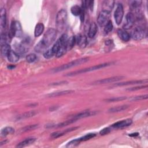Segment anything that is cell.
<instances>
[{
    "instance_id": "d6986e66",
    "label": "cell",
    "mask_w": 148,
    "mask_h": 148,
    "mask_svg": "<svg viewBox=\"0 0 148 148\" xmlns=\"http://www.w3.org/2000/svg\"><path fill=\"white\" fill-rule=\"evenodd\" d=\"M8 60L11 62H16L19 61V54L13 50H11L10 52V53H9V54L7 56Z\"/></svg>"
},
{
    "instance_id": "8992f818",
    "label": "cell",
    "mask_w": 148,
    "mask_h": 148,
    "mask_svg": "<svg viewBox=\"0 0 148 148\" xmlns=\"http://www.w3.org/2000/svg\"><path fill=\"white\" fill-rule=\"evenodd\" d=\"M67 19V12L66 10L62 9L57 14L56 16V23L58 26H62L64 25Z\"/></svg>"
},
{
    "instance_id": "8fae6325",
    "label": "cell",
    "mask_w": 148,
    "mask_h": 148,
    "mask_svg": "<svg viewBox=\"0 0 148 148\" xmlns=\"http://www.w3.org/2000/svg\"><path fill=\"white\" fill-rule=\"evenodd\" d=\"M132 123H133L132 120L130 119L123 120L121 121H119L113 124L112 125V127L114 129H121V128L125 127L130 125L132 124Z\"/></svg>"
},
{
    "instance_id": "ffe728a7",
    "label": "cell",
    "mask_w": 148,
    "mask_h": 148,
    "mask_svg": "<svg viewBox=\"0 0 148 148\" xmlns=\"http://www.w3.org/2000/svg\"><path fill=\"white\" fill-rule=\"evenodd\" d=\"M44 25L39 23H38L35 28V31H34V35L35 37H39L42 33H43L44 31Z\"/></svg>"
},
{
    "instance_id": "5bb4252c",
    "label": "cell",
    "mask_w": 148,
    "mask_h": 148,
    "mask_svg": "<svg viewBox=\"0 0 148 148\" xmlns=\"http://www.w3.org/2000/svg\"><path fill=\"white\" fill-rule=\"evenodd\" d=\"M115 1H104L102 3V8L103 11H106L109 13H111V12L112 11L113 7H114Z\"/></svg>"
},
{
    "instance_id": "ab89813d",
    "label": "cell",
    "mask_w": 148,
    "mask_h": 148,
    "mask_svg": "<svg viewBox=\"0 0 148 148\" xmlns=\"http://www.w3.org/2000/svg\"><path fill=\"white\" fill-rule=\"evenodd\" d=\"M64 134H66V133L65 131H56V132H54L53 133L50 137L51 138H53V139H56V138H59L62 135H64Z\"/></svg>"
},
{
    "instance_id": "f1b7e54d",
    "label": "cell",
    "mask_w": 148,
    "mask_h": 148,
    "mask_svg": "<svg viewBox=\"0 0 148 148\" xmlns=\"http://www.w3.org/2000/svg\"><path fill=\"white\" fill-rule=\"evenodd\" d=\"M46 46L43 44V42H42L41 40L39 42V43L36 45V46L35 47V50L38 53H40L44 52L46 49Z\"/></svg>"
},
{
    "instance_id": "5b68a950",
    "label": "cell",
    "mask_w": 148,
    "mask_h": 148,
    "mask_svg": "<svg viewBox=\"0 0 148 148\" xmlns=\"http://www.w3.org/2000/svg\"><path fill=\"white\" fill-rule=\"evenodd\" d=\"M111 13H109L106 11H102L100 13L98 18H97V23L100 26L103 27L105 26L110 20Z\"/></svg>"
},
{
    "instance_id": "9c48e42d",
    "label": "cell",
    "mask_w": 148,
    "mask_h": 148,
    "mask_svg": "<svg viewBox=\"0 0 148 148\" xmlns=\"http://www.w3.org/2000/svg\"><path fill=\"white\" fill-rule=\"evenodd\" d=\"M124 78V76H113L108 78H105L104 79H101L99 80H97L93 83V84H105V83H114L117 81H119L121 79H123Z\"/></svg>"
},
{
    "instance_id": "60d3db41",
    "label": "cell",
    "mask_w": 148,
    "mask_h": 148,
    "mask_svg": "<svg viewBox=\"0 0 148 148\" xmlns=\"http://www.w3.org/2000/svg\"><path fill=\"white\" fill-rule=\"evenodd\" d=\"M125 99H127L126 97H113V98L107 99L105 101L107 102H116L119 101H123Z\"/></svg>"
},
{
    "instance_id": "681fc988",
    "label": "cell",
    "mask_w": 148,
    "mask_h": 148,
    "mask_svg": "<svg viewBox=\"0 0 148 148\" xmlns=\"http://www.w3.org/2000/svg\"><path fill=\"white\" fill-rule=\"evenodd\" d=\"M8 68H9L10 70H12V68H15V66H9V67H8Z\"/></svg>"
},
{
    "instance_id": "7dc6e473",
    "label": "cell",
    "mask_w": 148,
    "mask_h": 148,
    "mask_svg": "<svg viewBox=\"0 0 148 148\" xmlns=\"http://www.w3.org/2000/svg\"><path fill=\"white\" fill-rule=\"evenodd\" d=\"M66 83H67L66 81H61L60 82H56V83H53L51 84V85H60V84H66Z\"/></svg>"
},
{
    "instance_id": "ba28073f",
    "label": "cell",
    "mask_w": 148,
    "mask_h": 148,
    "mask_svg": "<svg viewBox=\"0 0 148 148\" xmlns=\"http://www.w3.org/2000/svg\"><path fill=\"white\" fill-rule=\"evenodd\" d=\"M124 16V9L121 4H119L117 6L116 11L114 13V17L116 23L119 25L121 23Z\"/></svg>"
},
{
    "instance_id": "44dd1931",
    "label": "cell",
    "mask_w": 148,
    "mask_h": 148,
    "mask_svg": "<svg viewBox=\"0 0 148 148\" xmlns=\"http://www.w3.org/2000/svg\"><path fill=\"white\" fill-rule=\"evenodd\" d=\"M97 32V26L95 23H92L89 27L88 32V37L90 38H93L96 35Z\"/></svg>"
},
{
    "instance_id": "f546056e",
    "label": "cell",
    "mask_w": 148,
    "mask_h": 148,
    "mask_svg": "<svg viewBox=\"0 0 148 148\" xmlns=\"http://www.w3.org/2000/svg\"><path fill=\"white\" fill-rule=\"evenodd\" d=\"M113 24L111 22V20H110L109 22L105 25L104 26V33L105 34H108L111 33L113 30Z\"/></svg>"
},
{
    "instance_id": "bcb514c9",
    "label": "cell",
    "mask_w": 148,
    "mask_h": 148,
    "mask_svg": "<svg viewBox=\"0 0 148 148\" xmlns=\"http://www.w3.org/2000/svg\"><path fill=\"white\" fill-rule=\"evenodd\" d=\"M147 86L145 85V86H137V87H134V88H129L127 90L128 91H135V90H138L140 89H145V88H147Z\"/></svg>"
},
{
    "instance_id": "ee69618b",
    "label": "cell",
    "mask_w": 148,
    "mask_h": 148,
    "mask_svg": "<svg viewBox=\"0 0 148 148\" xmlns=\"http://www.w3.org/2000/svg\"><path fill=\"white\" fill-rule=\"evenodd\" d=\"M148 98V95L145 94V95H142V96H137L135 97H132L131 98V101H139V100H146Z\"/></svg>"
},
{
    "instance_id": "cb8c5ba5",
    "label": "cell",
    "mask_w": 148,
    "mask_h": 148,
    "mask_svg": "<svg viewBox=\"0 0 148 148\" xmlns=\"http://www.w3.org/2000/svg\"><path fill=\"white\" fill-rule=\"evenodd\" d=\"M129 107V105H121V106L119 107H113L108 110V112L110 113H116V112H122L123 111L126 110Z\"/></svg>"
},
{
    "instance_id": "2e32d148",
    "label": "cell",
    "mask_w": 148,
    "mask_h": 148,
    "mask_svg": "<svg viewBox=\"0 0 148 148\" xmlns=\"http://www.w3.org/2000/svg\"><path fill=\"white\" fill-rule=\"evenodd\" d=\"M117 35L119 38L124 42H128L130 39V34L124 29H119L117 30Z\"/></svg>"
},
{
    "instance_id": "7402d4cb",
    "label": "cell",
    "mask_w": 148,
    "mask_h": 148,
    "mask_svg": "<svg viewBox=\"0 0 148 148\" xmlns=\"http://www.w3.org/2000/svg\"><path fill=\"white\" fill-rule=\"evenodd\" d=\"M37 114V112L35 111H30L27 112H25L22 115H20L17 116V120H24L26 119H28L30 117H31L33 116H34Z\"/></svg>"
},
{
    "instance_id": "8d00e7d4",
    "label": "cell",
    "mask_w": 148,
    "mask_h": 148,
    "mask_svg": "<svg viewBox=\"0 0 148 148\" xmlns=\"http://www.w3.org/2000/svg\"><path fill=\"white\" fill-rule=\"evenodd\" d=\"M38 127V124H33V125H27L25 127L22 129V132H26V131H31V130H34L35 129H36Z\"/></svg>"
},
{
    "instance_id": "d590c367",
    "label": "cell",
    "mask_w": 148,
    "mask_h": 148,
    "mask_svg": "<svg viewBox=\"0 0 148 148\" xmlns=\"http://www.w3.org/2000/svg\"><path fill=\"white\" fill-rule=\"evenodd\" d=\"M16 50L18 54H24L26 52V49L24 46V45L22 44H19L17 46H16Z\"/></svg>"
},
{
    "instance_id": "83f0119b",
    "label": "cell",
    "mask_w": 148,
    "mask_h": 148,
    "mask_svg": "<svg viewBox=\"0 0 148 148\" xmlns=\"http://www.w3.org/2000/svg\"><path fill=\"white\" fill-rule=\"evenodd\" d=\"M76 43V39L75 37L72 36L70 38V39H68L67 43V50H71L72 49V48L74 46L75 44Z\"/></svg>"
},
{
    "instance_id": "4dcf8cb0",
    "label": "cell",
    "mask_w": 148,
    "mask_h": 148,
    "mask_svg": "<svg viewBox=\"0 0 148 148\" xmlns=\"http://www.w3.org/2000/svg\"><path fill=\"white\" fill-rule=\"evenodd\" d=\"M76 120L75 119H70V120H66L64 122H62L58 124H57V125H55L54 127H65V126H67L68 125H70L73 123H74L75 121H76Z\"/></svg>"
},
{
    "instance_id": "52a82bcc",
    "label": "cell",
    "mask_w": 148,
    "mask_h": 148,
    "mask_svg": "<svg viewBox=\"0 0 148 148\" xmlns=\"http://www.w3.org/2000/svg\"><path fill=\"white\" fill-rule=\"evenodd\" d=\"M135 22V16L133 12H129L126 15V23L123 26L125 30H129L133 27Z\"/></svg>"
},
{
    "instance_id": "74e56055",
    "label": "cell",
    "mask_w": 148,
    "mask_h": 148,
    "mask_svg": "<svg viewBox=\"0 0 148 148\" xmlns=\"http://www.w3.org/2000/svg\"><path fill=\"white\" fill-rule=\"evenodd\" d=\"M80 143L79 138L75 139L74 140H72L71 141H70V142H68L67 143V145H66L67 147H75L76 146H78L79 143Z\"/></svg>"
},
{
    "instance_id": "836d02e7",
    "label": "cell",
    "mask_w": 148,
    "mask_h": 148,
    "mask_svg": "<svg viewBox=\"0 0 148 148\" xmlns=\"http://www.w3.org/2000/svg\"><path fill=\"white\" fill-rule=\"evenodd\" d=\"M9 38L12 39L13 37H14L15 36V21H12L11 25V27H10V29H9V34H8Z\"/></svg>"
},
{
    "instance_id": "4fadbf2b",
    "label": "cell",
    "mask_w": 148,
    "mask_h": 148,
    "mask_svg": "<svg viewBox=\"0 0 148 148\" xmlns=\"http://www.w3.org/2000/svg\"><path fill=\"white\" fill-rule=\"evenodd\" d=\"M96 112L95 111H85L82 112H80L78 114H76L74 115L73 116L71 117L70 119H75L76 120H78V119L85 118L87 117H89L91 116H93L96 115Z\"/></svg>"
},
{
    "instance_id": "7bdbcfd3",
    "label": "cell",
    "mask_w": 148,
    "mask_h": 148,
    "mask_svg": "<svg viewBox=\"0 0 148 148\" xmlns=\"http://www.w3.org/2000/svg\"><path fill=\"white\" fill-rule=\"evenodd\" d=\"M36 59H37L36 55L34 54H33V53L27 55V57H26V60L29 63H31V62H34L36 60Z\"/></svg>"
},
{
    "instance_id": "9a60e30c",
    "label": "cell",
    "mask_w": 148,
    "mask_h": 148,
    "mask_svg": "<svg viewBox=\"0 0 148 148\" xmlns=\"http://www.w3.org/2000/svg\"><path fill=\"white\" fill-rule=\"evenodd\" d=\"M76 43L81 48H84L87 45V38L84 35H79L75 37Z\"/></svg>"
},
{
    "instance_id": "e575fe53",
    "label": "cell",
    "mask_w": 148,
    "mask_h": 148,
    "mask_svg": "<svg viewBox=\"0 0 148 148\" xmlns=\"http://www.w3.org/2000/svg\"><path fill=\"white\" fill-rule=\"evenodd\" d=\"M96 136V134H94V133H90V134H88L85 135H84L83 137H81V138H79V139L80 141V142H83V141H86L88 140H89L94 137H95Z\"/></svg>"
},
{
    "instance_id": "ac0fdd59",
    "label": "cell",
    "mask_w": 148,
    "mask_h": 148,
    "mask_svg": "<svg viewBox=\"0 0 148 148\" xmlns=\"http://www.w3.org/2000/svg\"><path fill=\"white\" fill-rule=\"evenodd\" d=\"M35 140H36V139L34 138H26L24 141L18 143V145L16 146V147H23L27 146L28 145H30L33 143L35 141Z\"/></svg>"
},
{
    "instance_id": "7a4b0ae2",
    "label": "cell",
    "mask_w": 148,
    "mask_h": 148,
    "mask_svg": "<svg viewBox=\"0 0 148 148\" xmlns=\"http://www.w3.org/2000/svg\"><path fill=\"white\" fill-rule=\"evenodd\" d=\"M112 64V62H105V63H103V64L96 65V66H94L93 67H89V68H87L80 70L79 71L71 72L70 73L67 74L66 75V76H73L79 75V74H83V73H86V72H91V71H96V70H100V69H101V68H105V67H108V66H110Z\"/></svg>"
},
{
    "instance_id": "d6a6232c",
    "label": "cell",
    "mask_w": 148,
    "mask_h": 148,
    "mask_svg": "<svg viewBox=\"0 0 148 148\" xmlns=\"http://www.w3.org/2000/svg\"><path fill=\"white\" fill-rule=\"evenodd\" d=\"M131 8L134 10H137L142 4L141 1H131L129 3Z\"/></svg>"
},
{
    "instance_id": "603a6c76",
    "label": "cell",
    "mask_w": 148,
    "mask_h": 148,
    "mask_svg": "<svg viewBox=\"0 0 148 148\" xmlns=\"http://www.w3.org/2000/svg\"><path fill=\"white\" fill-rule=\"evenodd\" d=\"M15 37H21L23 34L22 26H21L20 22H17V21H15Z\"/></svg>"
},
{
    "instance_id": "f6af8a7d",
    "label": "cell",
    "mask_w": 148,
    "mask_h": 148,
    "mask_svg": "<svg viewBox=\"0 0 148 148\" xmlns=\"http://www.w3.org/2000/svg\"><path fill=\"white\" fill-rule=\"evenodd\" d=\"M111 131V129L110 127H107V128H104V129H102L100 132V134L101 135H105L108 134Z\"/></svg>"
},
{
    "instance_id": "f35d334b",
    "label": "cell",
    "mask_w": 148,
    "mask_h": 148,
    "mask_svg": "<svg viewBox=\"0 0 148 148\" xmlns=\"http://www.w3.org/2000/svg\"><path fill=\"white\" fill-rule=\"evenodd\" d=\"M62 45V44L61 43V42H60V40L59 39L56 41V42L54 44V45H53V48H52L53 51V52L54 53V54H56L57 53V52L58 51V50L59 49V48L61 47V46Z\"/></svg>"
},
{
    "instance_id": "b9f144b4",
    "label": "cell",
    "mask_w": 148,
    "mask_h": 148,
    "mask_svg": "<svg viewBox=\"0 0 148 148\" xmlns=\"http://www.w3.org/2000/svg\"><path fill=\"white\" fill-rule=\"evenodd\" d=\"M54 53L53 52L52 49H50L46 51H45L44 53V56L45 58H50L53 56Z\"/></svg>"
},
{
    "instance_id": "3957f363",
    "label": "cell",
    "mask_w": 148,
    "mask_h": 148,
    "mask_svg": "<svg viewBox=\"0 0 148 148\" xmlns=\"http://www.w3.org/2000/svg\"><path fill=\"white\" fill-rule=\"evenodd\" d=\"M56 35L57 32L56 30L52 28H50L45 33L41 41L43 42V44L46 46V48H48L54 41L56 38Z\"/></svg>"
},
{
    "instance_id": "1f68e13d",
    "label": "cell",
    "mask_w": 148,
    "mask_h": 148,
    "mask_svg": "<svg viewBox=\"0 0 148 148\" xmlns=\"http://www.w3.org/2000/svg\"><path fill=\"white\" fill-rule=\"evenodd\" d=\"M71 12L74 16H80L82 12V8L78 5H74L71 8Z\"/></svg>"
},
{
    "instance_id": "7c38bea8",
    "label": "cell",
    "mask_w": 148,
    "mask_h": 148,
    "mask_svg": "<svg viewBox=\"0 0 148 148\" xmlns=\"http://www.w3.org/2000/svg\"><path fill=\"white\" fill-rule=\"evenodd\" d=\"M148 80L147 79L145 80H130L124 82H121L116 83L114 84V86H128V85H133V84H141L142 83H147Z\"/></svg>"
},
{
    "instance_id": "484cf974",
    "label": "cell",
    "mask_w": 148,
    "mask_h": 148,
    "mask_svg": "<svg viewBox=\"0 0 148 148\" xmlns=\"http://www.w3.org/2000/svg\"><path fill=\"white\" fill-rule=\"evenodd\" d=\"M15 130L11 127H6L2 129L1 131V135L2 137H6L9 134H12L14 133Z\"/></svg>"
},
{
    "instance_id": "6da1fadb",
    "label": "cell",
    "mask_w": 148,
    "mask_h": 148,
    "mask_svg": "<svg viewBox=\"0 0 148 148\" xmlns=\"http://www.w3.org/2000/svg\"><path fill=\"white\" fill-rule=\"evenodd\" d=\"M89 58L88 57H84V58H79L78 60H74L71 62L67 63V64H63L60 67H58L53 69L52 70V72L53 73H56V72H58L60 71H64L66 70L71 68L75 66H77L80 65L82 64H84V63L88 62L89 61Z\"/></svg>"
},
{
    "instance_id": "c3c4849f",
    "label": "cell",
    "mask_w": 148,
    "mask_h": 148,
    "mask_svg": "<svg viewBox=\"0 0 148 148\" xmlns=\"http://www.w3.org/2000/svg\"><path fill=\"white\" fill-rule=\"evenodd\" d=\"M138 133H133V134H130L129 135L130 136V137H135V136H138Z\"/></svg>"
},
{
    "instance_id": "277c9868",
    "label": "cell",
    "mask_w": 148,
    "mask_h": 148,
    "mask_svg": "<svg viewBox=\"0 0 148 148\" xmlns=\"http://www.w3.org/2000/svg\"><path fill=\"white\" fill-rule=\"evenodd\" d=\"M145 31L143 26H139L136 27L131 32V37L135 40H139L143 39L145 37Z\"/></svg>"
},
{
    "instance_id": "4316f807",
    "label": "cell",
    "mask_w": 148,
    "mask_h": 148,
    "mask_svg": "<svg viewBox=\"0 0 148 148\" xmlns=\"http://www.w3.org/2000/svg\"><path fill=\"white\" fill-rule=\"evenodd\" d=\"M67 50V44H64L62 45L61 46V47L59 48V49L58 50V51L57 52V53H56V56L57 57H60L61 56H62L64 55L66 51Z\"/></svg>"
},
{
    "instance_id": "30bf717a",
    "label": "cell",
    "mask_w": 148,
    "mask_h": 148,
    "mask_svg": "<svg viewBox=\"0 0 148 148\" xmlns=\"http://www.w3.org/2000/svg\"><path fill=\"white\" fill-rule=\"evenodd\" d=\"M7 25V13L5 8H2L0 11V27H1V33L5 29Z\"/></svg>"
},
{
    "instance_id": "d4e9b609",
    "label": "cell",
    "mask_w": 148,
    "mask_h": 148,
    "mask_svg": "<svg viewBox=\"0 0 148 148\" xmlns=\"http://www.w3.org/2000/svg\"><path fill=\"white\" fill-rule=\"evenodd\" d=\"M11 51V47L8 44L1 45V53L2 56H8Z\"/></svg>"
},
{
    "instance_id": "e0dca14e",
    "label": "cell",
    "mask_w": 148,
    "mask_h": 148,
    "mask_svg": "<svg viewBox=\"0 0 148 148\" xmlns=\"http://www.w3.org/2000/svg\"><path fill=\"white\" fill-rule=\"evenodd\" d=\"M74 90H63V91H60V92H54L52 93H50L48 95L49 97H57L59 96H62L64 95H67L71 93H74Z\"/></svg>"
}]
</instances>
